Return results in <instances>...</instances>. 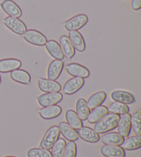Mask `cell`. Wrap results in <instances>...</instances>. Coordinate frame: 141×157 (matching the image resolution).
I'll return each mask as SVG.
<instances>
[{"instance_id":"obj_1","label":"cell","mask_w":141,"mask_h":157,"mask_svg":"<svg viewBox=\"0 0 141 157\" xmlns=\"http://www.w3.org/2000/svg\"><path fill=\"white\" fill-rule=\"evenodd\" d=\"M120 118L119 114L108 113L102 119L95 123L93 130L98 134H105L115 130L117 128Z\"/></svg>"},{"instance_id":"obj_2","label":"cell","mask_w":141,"mask_h":157,"mask_svg":"<svg viewBox=\"0 0 141 157\" xmlns=\"http://www.w3.org/2000/svg\"><path fill=\"white\" fill-rule=\"evenodd\" d=\"M60 136V132L57 125H52L48 129L44 134L39 144L41 148L46 150H50L57 141Z\"/></svg>"},{"instance_id":"obj_3","label":"cell","mask_w":141,"mask_h":157,"mask_svg":"<svg viewBox=\"0 0 141 157\" xmlns=\"http://www.w3.org/2000/svg\"><path fill=\"white\" fill-rule=\"evenodd\" d=\"M88 22V17L85 14H79L67 19L63 23V27L67 31H78Z\"/></svg>"},{"instance_id":"obj_4","label":"cell","mask_w":141,"mask_h":157,"mask_svg":"<svg viewBox=\"0 0 141 157\" xmlns=\"http://www.w3.org/2000/svg\"><path fill=\"white\" fill-rule=\"evenodd\" d=\"M23 38L28 43L37 46H45L48 41L46 36L34 29L27 30L23 34Z\"/></svg>"},{"instance_id":"obj_5","label":"cell","mask_w":141,"mask_h":157,"mask_svg":"<svg viewBox=\"0 0 141 157\" xmlns=\"http://www.w3.org/2000/svg\"><path fill=\"white\" fill-rule=\"evenodd\" d=\"M2 22L8 29L17 35H23L27 30V26L23 21L19 18L7 17L2 19Z\"/></svg>"},{"instance_id":"obj_6","label":"cell","mask_w":141,"mask_h":157,"mask_svg":"<svg viewBox=\"0 0 141 157\" xmlns=\"http://www.w3.org/2000/svg\"><path fill=\"white\" fill-rule=\"evenodd\" d=\"M63 99V94L59 92H48L40 95L37 97L39 104L42 107L56 105Z\"/></svg>"},{"instance_id":"obj_7","label":"cell","mask_w":141,"mask_h":157,"mask_svg":"<svg viewBox=\"0 0 141 157\" xmlns=\"http://www.w3.org/2000/svg\"><path fill=\"white\" fill-rule=\"evenodd\" d=\"M84 84V78L81 77H72L65 83L63 90L66 94L72 95L82 88Z\"/></svg>"},{"instance_id":"obj_8","label":"cell","mask_w":141,"mask_h":157,"mask_svg":"<svg viewBox=\"0 0 141 157\" xmlns=\"http://www.w3.org/2000/svg\"><path fill=\"white\" fill-rule=\"evenodd\" d=\"M67 73L74 77L87 78L90 77V72L86 67L77 63H70L66 66Z\"/></svg>"},{"instance_id":"obj_9","label":"cell","mask_w":141,"mask_h":157,"mask_svg":"<svg viewBox=\"0 0 141 157\" xmlns=\"http://www.w3.org/2000/svg\"><path fill=\"white\" fill-rule=\"evenodd\" d=\"M110 97L114 101L123 103L125 105L132 104L136 102V99L133 94L125 90H114L111 93Z\"/></svg>"},{"instance_id":"obj_10","label":"cell","mask_w":141,"mask_h":157,"mask_svg":"<svg viewBox=\"0 0 141 157\" xmlns=\"http://www.w3.org/2000/svg\"><path fill=\"white\" fill-rule=\"evenodd\" d=\"M2 9L12 17L19 18L22 15V11L19 6L13 0H4L0 4Z\"/></svg>"},{"instance_id":"obj_11","label":"cell","mask_w":141,"mask_h":157,"mask_svg":"<svg viewBox=\"0 0 141 157\" xmlns=\"http://www.w3.org/2000/svg\"><path fill=\"white\" fill-rule=\"evenodd\" d=\"M77 132L78 137H80L84 141L94 144V143L98 142L100 140V136L98 135V134L91 128L87 127V126H83L78 129Z\"/></svg>"},{"instance_id":"obj_12","label":"cell","mask_w":141,"mask_h":157,"mask_svg":"<svg viewBox=\"0 0 141 157\" xmlns=\"http://www.w3.org/2000/svg\"><path fill=\"white\" fill-rule=\"evenodd\" d=\"M38 87L40 90L46 92V93L59 92L61 90V84L57 81L44 78H39Z\"/></svg>"},{"instance_id":"obj_13","label":"cell","mask_w":141,"mask_h":157,"mask_svg":"<svg viewBox=\"0 0 141 157\" xmlns=\"http://www.w3.org/2000/svg\"><path fill=\"white\" fill-rule=\"evenodd\" d=\"M64 67V63L62 60H52L49 64L47 71L48 78L50 80L56 81L60 77Z\"/></svg>"},{"instance_id":"obj_14","label":"cell","mask_w":141,"mask_h":157,"mask_svg":"<svg viewBox=\"0 0 141 157\" xmlns=\"http://www.w3.org/2000/svg\"><path fill=\"white\" fill-rule=\"evenodd\" d=\"M131 115L129 113L123 114V116L120 118L119 122H118L117 126L118 133L123 137H128L131 132Z\"/></svg>"},{"instance_id":"obj_15","label":"cell","mask_w":141,"mask_h":157,"mask_svg":"<svg viewBox=\"0 0 141 157\" xmlns=\"http://www.w3.org/2000/svg\"><path fill=\"white\" fill-rule=\"evenodd\" d=\"M38 113L42 119L46 120L53 119L60 115L62 113V108L58 105H50L39 109Z\"/></svg>"},{"instance_id":"obj_16","label":"cell","mask_w":141,"mask_h":157,"mask_svg":"<svg viewBox=\"0 0 141 157\" xmlns=\"http://www.w3.org/2000/svg\"><path fill=\"white\" fill-rule=\"evenodd\" d=\"M100 152L105 157H125V152L118 145H104L100 148Z\"/></svg>"},{"instance_id":"obj_17","label":"cell","mask_w":141,"mask_h":157,"mask_svg":"<svg viewBox=\"0 0 141 157\" xmlns=\"http://www.w3.org/2000/svg\"><path fill=\"white\" fill-rule=\"evenodd\" d=\"M59 129L60 133L63 135L65 139L69 141H76L78 139L77 132L72 128L67 123L61 121L59 123Z\"/></svg>"},{"instance_id":"obj_18","label":"cell","mask_w":141,"mask_h":157,"mask_svg":"<svg viewBox=\"0 0 141 157\" xmlns=\"http://www.w3.org/2000/svg\"><path fill=\"white\" fill-rule=\"evenodd\" d=\"M45 46H46L48 52L49 53L52 57L58 60L63 59L65 57L63 52L62 51L60 44L57 41L52 40V39L47 41L46 44H45Z\"/></svg>"},{"instance_id":"obj_19","label":"cell","mask_w":141,"mask_h":157,"mask_svg":"<svg viewBox=\"0 0 141 157\" xmlns=\"http://www.w3.org/2000/svg\"><path fill=\"white\" fill-rule=\"evenodd\" d=\"M21 66V62L17 59L9 58L0 60V72L2 73L11 72L15 70L20 68Z\"/></svg>"},{"instance_id":"obj_20","label":"cell","mask_w":141,"mask_h":157,"mask_svg":"<svg viewBox=\"0 0 141 157\" xmlns=\"http://www.w3.org/2000/svg\"><path fill=\"white\" fill-rule=\"evenodd\" d=\"M68 38L74 46L75 50L81 52L85 51L86 48V41L79 32L70 31L68 33Z\"/></svg>"},{"instance_id":"obj_21","label":"cell","mask_w":141,"mask_h":157,"mask_svg":"<svg viewBox=\"0 0 141 157\" xmlns=\"http://www.w3.org/2000/svg\"><path fill=\"white\" fill-rule=\"evenodd\" d=\"M59 42L64 57L67 59H71L75 55V49L68 37L66 35H62L59 39Z\"/></svg>"},{"instance_id":"obj_22","label":"cell","mask_w":141,"mask_h":157,"mask_svg":"<svg viewBox=\"0 0 141 157\" xmlns=\"http://www.w3.org/2000/svg\"><path fill=\"white\" fill-rule=\"evenodd\" d=\"M124 140V137L121 136L118 132H108L104 134L101 137V142L105 145H118L120 146L123 144Z\"/></svg>"},{"instance_id":"obj_23","label":"cell","mask_w":141,"mask_h":157,"mask_svg":"<svg viewBox=\"0 0 141 157\" xmlns=\"http://www.w3.org/2000/svg\"><path fill=\"white\" fill-rule=\"evenodd\" d=\"M10 78L19 83L29 85L31 81V77L30 74L24 70L17 69L10 72Z\"/></svg>"},{"instance_id":"obj_24","label":"cell","mask_w":141,"mask_h":157,"mask_svg":"<svg viewBox=\"0 0 141 157\" xmlns=\"http://www.w3.org/2000/svg\"><path fill=\"white\" fill-rule=\"evenodd\" d=\"M107 94L104 91H98L90 96L87 101V104L90 109H94L98 106L101 105L105 101Z\"/></svg>"},{"instance_id":"obj_25","label":"cell","mask_w":141,"mask_h":157,"mask_svg":"<svg viewBox=\"0 0 141 157\" xmlns=\"http://www.w3.org/2000/svg\"><path fill=\"white\" fill-rule=\"evenodd\" d=\"M108 113H109L108 108L105 105H101L92 109V112L90 113L87 120L90 123H95L101 119H102Z\"/></svg>"},{"instance_id":"obj_26","label":"cell","mask_w":141,"mask_h":157,"mask_svg":"<svg viewBox=\"0 0 141 157\" xmlns=\"http://www.w3.org/2000/svg\"><path fill=\"white\" fill-rule=\"evenodd\" d=\"M76 113L81 121H86L90 113V109L87 104V101L83 98H79L76 102Z\"/></svg>"},{"instance_id":"obj_27","label":"cell","mask_w":141,"mask_h":157,"mask_svg":"<svg viewBox=\"0 0 141 157\" xmlns=\"http://www.w3.org/2000/svg\"><path fill=\"white\" fill-rule=\"evenodd\" d=\"M65 116H66L67 124H69L74 130H78V129H79L83 126V121L81 120L80 118L77 115V114L74 110H67L66 112Z\"/></svg>"},{"instance_id":"obj_28","label":"cell","mask_w":141,"mask_h":157,"mask_svg":"<svg viewBox=\"0 0 141 157\" xmlns=\"http://www.w3.org/2000/svg\"><path fill=\"white\" fill-rule=\"evenodd\" d=\"M121 147L126 150H136L141 147V137L140 135L129 137L121 144Z\"/></svg>"},{"instance_id":"obj_29","label":"cell","mask_w":141,"mask_h":157,"mask_svg":"<svg viewBox=\"0 0 141 157\" xmlns=\"http://www.w3.org/2000/svg\"><path fill=\"white\" fill-rule=\"evenodd\" d=\"M66 145V141L64 139L59 138L57 141L51 148V155L52 157H62Z\"/></svg>"},{"instance_id":"obj_30","label":"cell","mask_w":141,"mask_h":157,"mask_svg":"<svg viewBox=\"0 0 141 157\" xmlns=\"http://www.w3.org/2000/svg\"><path fill=\"white\" fill-rule=\"evenodd\" d=\"M108 110L112 113L117 114H125L127 113H129V108L128 105L123 104V103H118V102H112L109 105Z\"/></svg>"},{"instance_id":"obj_31","label":"cell","mask_w":141,"mask_h":157,"mask_svg":"<svg viewBox=\"0 0 141 157\" xmlns=\"http://www.w3.org/2000/svg\"><path fill=\"white\" fill-rule=\"evenodd\" d=\"M141 114L140 112L134 113L131 118V129L136 135H140L141 134Z\"/></svg>"},{"instance_id":"obj_32","label":"cell","mask_w":141,"mask_h":157,"mask_svg":"<svg viewBox=\"0 0 141 157\" xmlns=\"http://www.w3.org/2000/svg\"><path fill=\"white\" fill-rule=\"evenodd\" d=\"M28 157H52L49 150L44 148H32L28 151Z\"/></svg>"},{"instance_id":"obj_33","label":"cell","mask_w":141,"mask_h":157,"mask_svg":"<svg viewBox=\"0 0 141 157\" xmlns=\"http://www.w3.org/2000/svg\"><path fill=\"white\" fill-rule=\"evenodd\" d=\"M77 147L74 141H69L66 144L62 157H77Z\"/></svg>"},{"instance_id":"obj_34","label":"cell","mask_w":141,"mask_h":157,"mask_svg":"<svg viewBox=\"0 0 141 157\" xmlns=\"http://www.w3.org/2000/svg\"><path fill=\"white\" fill-rule=\"evenodd\" d=\"M131 8L133 10H139L141 8V0H131Z\"/></svg>"},{"instance_id":"obj_35","label":"cell","mask_w":141,"mask_h":157,"mask_svg":"<svg viewBox=\"0 0 141 157\" xmlns=\"http://www.w3.org/2000/svg\"><path fill=\"white\" fill-rule=\"evenodd\" d=\"M4 157H17V156H4Z\"/></svg>"},{"instance_id":"obj_36","label":"cell","mask_w":141,"mask_h":157,"mask_svg":"<svg viewBox=\"0 0 141 157\" xmlns=\"http://www.w3.org/2000/svg\"><path fill=\"white\" fill-rule=\"evenodd\" d=\"M1 81H2V78H1V75H0V83H1Z\"/></svg>"}]
</instances>
